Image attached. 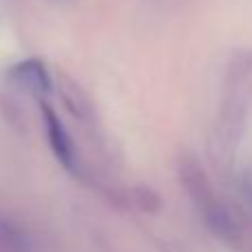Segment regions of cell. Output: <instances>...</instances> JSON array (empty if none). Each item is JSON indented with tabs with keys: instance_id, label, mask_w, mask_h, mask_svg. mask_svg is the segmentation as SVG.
<instances>
[{
	"instance_id": "6da1fadb",
	"label": "cell",
	"mask_w": 252,
	"mask_h": 252,
	"mask_svg": "<svg viewBox=\"0 0 252 252\" xmlns=\"http://www.w3.org/2000/svg\"><path fill=\"white\" fill-rule=\"evenodd\" d=\"M7 78L18 89L31 93V95L42 97L47 93H51V75H49L47 64L38 58H27V60L13 64L7 71Z\"/></svg>"
},
{
	"instance_id": "7a4b0ae2",
	"label": "cell",
	"mask_w": 252,
	"mask_h": 252,
	"mask_svg": "<svg viewBox=\"0 0 252 252\" xmlns=\"http://www.w3.org/2000/svg\"><path fill=\"white\" fill-rule=\"evenodd\" d=\"M40 113H42V122H44V133H47V142L51 146L53 155L58 157L62 166L66 168H73L75 166V146L71 135L66 133L62 120L58 118V113L47 104V102H40Z\"/></svg>"
}]
</instances>
